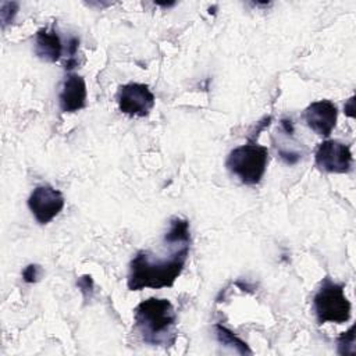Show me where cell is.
Instances as JSON below:
<instances>
[{
    "mask_svg": "<svg viewBox=\"0 0 356 356\" xmlns=\"http://www.w3.org/2000/svg\"><path fill=\"white\" fill-rule=\"evenodd\" d=\"M86 83L85 79L74 72H70L58 92V106L63 113H75L86 106Z\"/></svg>",
    "mask_w": 356,
    "mask_h": 356,
    "instance_id": "9",
    "label": "cell"
},
{
    "mask_svg": "<svg viewBox=\"0 0 356 356\" xmlns=\"http://www.w3.org/2000/svg\"><path fill=\"white\" fill-rule=\"evenodd\" d=\"M134 321L142 339L150 345H172L175 342L177 313L167 299L149 298L134 310Z\"/></svg>",
    "mask_w": 356,
    "mask_h": 356,
    "instance_id": "2",
    "label": "cell"
},
{
    "mask_svg": "<svg viewBox=\"0 0 356 356\" xmlns=\"http://www.w3.org/2000/svg\"><path fill=\"white\" fill-rule=\"evenodd\" d=\"M214 331L217 335V339L220 343L232 348L234 350H236L241 355H252V350L248 348L246 342H243L239 337H236L231 330H228L225 325L222 324H216L214 325Z\"/></svg>",
    "mask_w": 356,
    "mask_h": 356,
    "instance_id": "11",
    "label": "cell"
},
{
    "mask_svg": "<svg viewBox=\"0 0 356 356\" xmlns=\"http://www.w3.org/2000/svg\"><path fill=\"white\" fill-rule=\"evenodd\" d=\"M63 42L54 28H40L35 33V54L46 63H56L64 53Z\"/></svg>",
    "mask_w": 356,
    "mask_h": 356,
    "instance_id": "10",
    "label": "cell"
},
{
    "mask_svg": "<svg viewBox=\"0 0 356 356\" xmlns=\"http://www.w3.org/2000/svg\"><path fill=\"white\" fill-rule=\"evenodd\" d=\"M63 193L50 185H38L28 197V207L40 225L49 224L64 209Z\"/></svg>",
    "mask_w": 356,
    "mask_h": 356,
    "instance_id": "7",
    "label": "cell"
},
{
    "mask_svg": "<svg viewBox=\"0 0 356 356\" xmlns=\"http://www.w3.org/2000/svg\"><path fill=\"white\" fill-rule=\"evenodd\" d=\"M353 103H355V97L352 96V97L348 100V103L345 104V111H346V114H348L349 117H355V114H353Z\"/></svg>",
    "mask_w": 356,
    "mask_h": 356,
    "instance_id": "15",
    "label": "cell"
},
{
    "mask_svg": "<svg viewBox=\"0 0 356 356\" xmlns=\"http://www.w3.org/2000/svg\"><path fill=\"white\" fill-rule=\"evenodd\" d=\"M42 267L39 264H29L24 268L22 271V278L25 282L28 284H33L36 281H39L40 275H42Z\"/></svg>",
    "mask_w": 356,
    "mask_h": 356,
    "instance_id": "14",
    "label": "cell"
},
{
    "mask_svg": "<svg viewBox=\"0 0 356 356\" xmlns=\"http://www.w3.org/2000/svg\"><path fill=\"white\" fill-rule=\"evenodd\" d=\"M314 164L324 172L346 174L352 170L353 164L350 146L339 140L327 139L316 149Z\"/></svg>",
    "mask_w": 356,
    "mask_h": 356,
    "instance_id": "5",
    "label": "cell"
},
{
    "mask_svg": "<svg viewBox=\"0 0 356 356\" xmlns=\"http://www.w3.org/2000/svg\"><path fill=\"white\" fill-rule=\"evenodd\" d=\"M268 163V149L256 142L232 149L225 160L227 170L245 185L260 184Z\"/></svg>",
    "mask_w": 356,
    "mask_h": 356,
    "instance_id": "3",
    "label": "cell"
},
{
    "mask_svg": "<svg viewBox=\"0 0 356 356\" xmlns=\"http://www.w3.org/2000/svg\"><path fill=\"white\" fill-rule=\"evenodd\" d=\"M303 118L306 125L316 132L320 136H330L331 132L334 131L338 120V108L337 106L328 100V99H321L310 103L305 113Z\"/></svg>",
    "mask_w": 356,
    "mask_h": 356,
    "instance_id": "8",
    "label": "cell"
},
{
    "mask_svg": "<svg viewBox=\"0 0 356 356\" xmlns=\"http://www.w3.org/2000/svg\"><path fill=\"white\" fill-rule=\"evenodd\" d=\"M154 95L146 83L129 82L121 85L117 92V103L121 113L129 117H146L154 107Z\"/></svg>",
    "mask_w": 356,
    "mask_h": 356,
    "instance_id": "6",
    "label": "cell"
},
{
    "mask_svg": "<svg viewBox=\"0 0 356 356\" xmlns=\"http://www.w3.org/2000/svg\"><path fill=\"white\" fill-rule=\"evenodd\" d=\"M338 353L339 355L355 353V325H352L346 332L341 334V337L338 338Z\"/></svg>",
    "mask_w": 356,
    "mask_h": 356,
    "instance_id": "12",
    "label": "cell"
},
{
    "mask_svg": "<svg viewBox=\"0 0 356 356\" xmlns=\"http://www.w3.org/2000/svg\"><path fill=\"white\" fill-rule=\"evenodd\" d=\"M191 245H181L172 252L161 257L150 252H138L129 263L127 285L129 291H140L143 288H168L182 273L189 256Z\"/></svg>",
    "mask_w": 356,
    "mask_h": 356,
    "instance_id": "1",
    "label": "cell"
},
{
    "mask_svg": "<svg viewBox=\"0 0 356 356\" xmlns=\"http://www.w3.org/2000/svg\"><path fill=\"white\" fill-rule=\"evenodd\" d=\"M313 310L318 324L346 323L352 314V305L345 296L343 285L330 277L323 278L313 298Z\"/></svg>",
    "mask_w": 356,
    "mask_h": 356,
    "instance_id": "4",
    "label": "cell"
},
{
    "mask_svg": "<svg viewBox=\"0 0 356 356\" xmlns=\"http://www.w3.org/2000/svg\"><path fill=\"white\" fill-rule=\"evenodd\" d=\"M18 3L17 1H3L0 7V19L1 26L6 28L8 24H11L18 13Z\"/></svg>",
    "mask_w": 356,
    "mask_h": 356,
    "instance_id": "13",
    "label": "cell"
}]
</instances>
